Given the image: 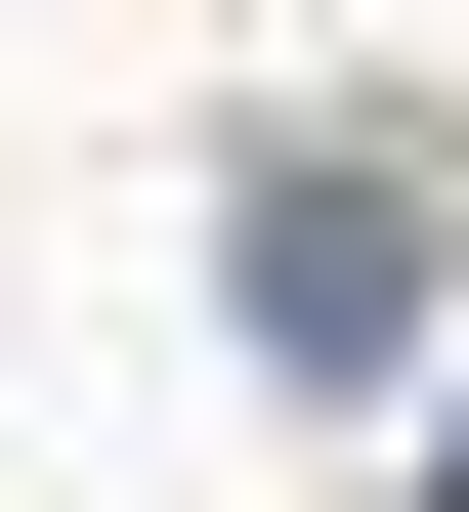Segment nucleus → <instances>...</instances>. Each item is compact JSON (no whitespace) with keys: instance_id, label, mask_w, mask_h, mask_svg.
Instances as JSON below:
<instances>
[{"instance_id":"1","label":"nucleus","mask_w":469,"mask_h":512,"mask_svg":"<svg viewBox=\"0 0 469 512\" xmlns=\"http://www.w3.org/2000/svg\"><path fill=\"white\" fill-rule=\"evenodd\" d=\"M256 342H299V384H384V342H427V214H384L342 128H299V171H256Z\"/></svg>"}]
</instances>
